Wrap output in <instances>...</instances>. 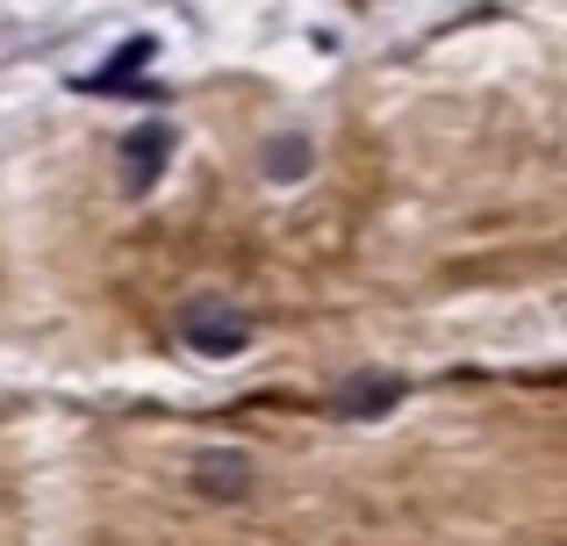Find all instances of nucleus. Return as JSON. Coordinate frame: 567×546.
Returning a JSON list of instances; mask_svg holds the SVG:
<instances>
[{
	"mask_svg": "<svg viewBox=\"0 0 567 546\" xmlns=\"http://www.w3.org/2000/svg\"><path fill=\"white\" fill-rule=\"evenodd\" d=\"M181 338L202 352V360H237V352L251 346V317L230 309L223 295H194V302L181 309Z\"/></svg>",
	"mask_w": 567,
	"mask_h": 546,
	"instance_id": "f257e3e1",
	"label": "nucleus"
},
{
	"mask_svg": "<svg viewBox=\"0 0 567 546\" xmlns=\"http://www.w3.org/2000/svg\"><path fill=\"white\" fill-rule=\"evenodd\" d=\"M194 496H202V504H245L251 496V461L237 446H216V453H202V461H194Z\"/></svg>",
	"mask_w": 567,
	"mask_h": 546,
	"instance_id": "f03ea898",
	"label": "nucleus"
},
{
	"mask_svg": "<svg viewBox=\"0 0 567 546\" xmlns=\"http://www.w3.org/2000/svg\"><path fill=\"white\" fill-rule=\"evenodd\" d=\"M166 158H173V137H166V123H144V130H130L123 137V195H152L158 187V173H166Z\"/></svg>",
	"mask_w": 567,
	"mask_h": 546,
	"instance_id": "7ed1b4c3",
	"label": "nucleus"
},
{
	"mask_svg": "<svg viewBox=\"0 0 567 546\" xmlns=\"http://www.w3.org/2000/svg\"><path fill=\"white\" fill-rule=\"evenodd\" d=\"M402 403V374H352L338 389V418L346 424H367V418H388Z\"/></svg>",
	"mask_w": 567,
	"mask_h": 546,
	"instance_id": "20e7f679",
	"label": "nucleus"
},
{
	"mask_svg": "<svg viewBox=\"0 0 567 546\" xmlns=\"http://www.w3.org/2000/svg\"><path fill=\"white\" fill-rule=\"evenodd\" d=\"M302 173H309V137L266 144V181H302Z\"/></svg>",
	"mask_w": 567,
	"mask_h": 546,
	"instance_id": "39448f33",
	"label": "nucleus"
}]
</instances>
